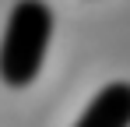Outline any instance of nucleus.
<instances>
[{
  "mask_svg": "<svg viewBox=\"0 0 130 127\" xmlns=\"http://www.w3.org/2000/svg\"><path fill=\"white\" fill-rule=\"evenodd\" d=\"M74 127H130V81L106 85L85 106L81 120Z\"/></svg>",
  "mask_w": 130,
  "mask_h": 127,
  "instance_id": "obj_2",
  "label": "nucleus"
},
{
  "mask_svg": "<svg viewBox=\"0 0 130 127\" xmlns=\"http://www.w3.org/2000/svg\"><path fill=\"white\" fill-rule=\"evenodd\" d=\"M53 39V11L46 0H18L7 14L0 39V81L7 88H28L39 78Z\"/></svg>",
  "mask_w": 130,
  "mask_h": 127,
  "instance_id": "obj_1",
  "label": "nucleus"
}]
</instances>
